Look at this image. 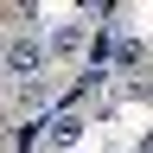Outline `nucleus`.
Here are the masks:
<instances>
[{
  "label": "nucleus",
  "instance_id": "obj_1",
  "mask_svg": "<svg viewBox=\"0 0 153 153\" xmlns=\"http://www.w3.org/2000/svg\"><path fill=\"white\" fill-rule=\"evenodd\" d=\"M0 70H7V83H13V89L45 83V70H51V45H45L38 32H13V38H7V51H0Z\"/></svg>",
  "mask_w": 153,
  "mask_h": 153
},
{
  "label": "nucleus",
  "instance_id": "obj_2",
  "mask_svg": "<svg viewBox=\"0 0 153 153\" xmlns=\"http://www.w3.org/2000/svg\"><path fill=\"white\" fill-rule=\"evenodd\" d=\"M38 140H45V153H64V147H76L83 140V108H57L45 128H38Z\"/></svg>",
  "mask_w": 153,
  "mask_h": 153
},
{
  "label": "nucleus",
  "instance_id": "obj_5",
  "mask_svg": "<svg viewBox=\"0 0 153 153\" xmlns=\"http://www.w3.org/2000/svg\"><path fill=\"white\" fill-rule=\"evenodd\" d=\"M140 153H153V134H147V140H140Z\"/></svg>",
  "mask_w": 153,
  "mask_h": 153
},
{
  "label": "nucleus",
  "instance_id": "obj_4",
  "mask_svg": "<svg viewBox=\"0 0 153 153\" xmlns=\"http://www.w3.org/2000/svg\"><path fill=\"white\" fill-rule=\"evenodd\" d=\"M140 57H147V51L134 45V38H121V45H115V70H134V64H140Z\"/></svg>",
  "mask_w": 153,
  "mask_h": 153
},
{
  "label": "nucleus",
  "instance_id": "obj_3",
  "mask_svg": "<svg viewBox=\"0 0 153 153\" xmlns=\"http://www.w3.org/2000/svg\"><path fill=\"white\" fill-rule=\"evenodd\" d=\"M45 45H51V57H76V51L89 45V32L70 19V26H51V38H45Z\"/></svg>",
  "mask_w": 153,
  "mask_h": 153
}]
</instances>
